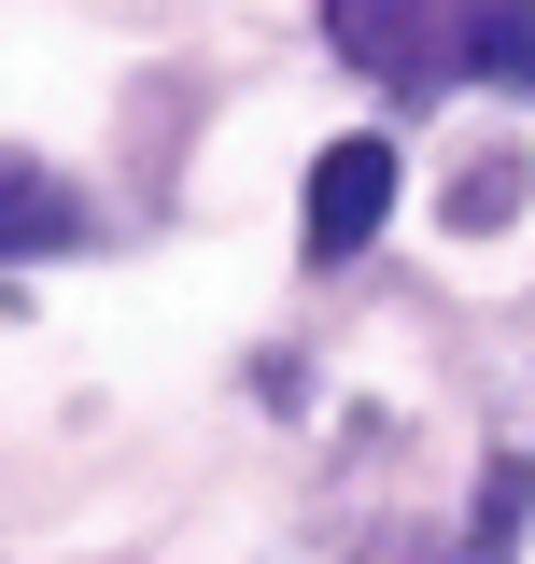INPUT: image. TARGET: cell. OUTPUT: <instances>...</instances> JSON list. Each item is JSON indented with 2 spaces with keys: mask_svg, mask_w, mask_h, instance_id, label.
<instances>
[{
  "mask_svg": "<svg viewBox=\"0 0 535 564\" xmlns=\"http://www.w3.org/2000/svg\"><path fill=\"white\" fill-rule=\"evenodd\" d=\"M466 70H493V85L535 99V0H479L466 14Z\"/></svg>",
  "mask_w": 535,
  "mask_h": 564,
  "instance_id": "obj_4",
  "label": "cell"
},
{
  "mask_svg": "<svg viewBox=\"0 0 535 564\" xmlns=\"http://www.w3.org/2000/svg\"><path fill=\"white\" fill-rule=\"evenodd\" d=\"M70 240H85V212H70L29 155H0V254H70Z\"/></svg>",
  "mask_w": 535,
  "mask_h": 564,
  "instance_id": "obj_3",
  "label": "cell"
},
{
  "mask_svg": "<svg viewBox=\"0 0 535 564\" xmlns=\"http://www.w3.org/2000/svg\"><path fill=\"white\" fill-rule=\"evenodd\" d=\"M522 508H535V466L507 452L493 480H479V522H466V564H507V536H522Z\"/></svg>",
  "mask_w": 535,
  "mask_h": 564,
  "instance_id": "obj_5",
  "label": "cell"
},
{
  "mask_svg": "<svg viewBox=\"0 0 535 564\" xmlns=\"http://www.w3.org/2000/svg\"><path fill=\"white\" fill-rule=\"evenodd\" d=\"M381 212H395V155H381V141H325V170H310V269L367 254Z\"/></svg>",
  "mask_w": 535,
  "mask_h": 564,
  "instance_id": "obj_2",
  "label": "cell"
},
{
  "mask_svg": "<svg viewBox=\"0 0 535 564\" xmlns=\"http://www.w3.org/2000/svg\"><path fill=\"white\" fill-rule=\"evenodd\" d=\"M325 43L367 85H437V70H466V14L451 0H325Z\"/></svg>",
  "mask_w": 535,
  "mask_h": 564,
  "instance_id": "obj_1",
  "label": "cell"
}]
</instances>
